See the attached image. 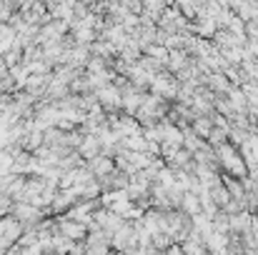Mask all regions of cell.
<instances>
[{"label":"cell","instance_id":"3","mask_svg":"<svg viewBox=\"0 0 258 255\" xmlns=\"http://www.w3.org/2000/svg\"><path fill=\"white\" fill-rule=\"evenodd\" d=\"M13 165H15V155L10 150H0V175L13 173Z\"/></svg>","mask_w":258,"mask_h":255},{"label":"cell","instance_id":"6","mask_svg":"<svg viewBox=\"0 0 258 255\" xmlns=\"http://www.w3.org/2000/svg\"><path fill=\"white\" fill-rule=\"evenodd\" d=\"M98 98H100V103H103V105H108V108L118 103V93H115L113 88H108V90H100V93H98Z\"/></svg>","mask_w":258,"mask_h":255},{"label":"cell","instance_id":"1","mask_svg":"<svg viewBox=\"0 0 258 255\" xmlns=\"http://www.w3.org/2000/svg\"><path fill=\"white\" fill-rule=\"evenodd\" d=\"M13 218L20 225L33 228V225H38V220H43V210L35 208V205H30V203H15L13 205Z\"/></svg>","mask_w":258,"mask_h":255},{"label":"cell","instance_id":"4","mask_svg":"<svg viewBox=\"0 0 258 255\" xmlns=\"http://www.w3.org/2000/svg\"><path fill=\"white\" fill-rule=\"evenodd\" d=\"M88 170H90V173H98V175H105V173L110 170V160H108V158H93Z\"/></svg>","mask_w":258,"mask_h":255},{"label":"cell","instance_id":"2","mask_svg":"<svg viewBox=\"0 0 258 255\" xmlns=\"http://www.w3.org/2000/svg\"><path fill=\"white\" fill-rule=\"evenodd\" d=\"M55 228H58V233H60V235H66L68 240H81V238L86 235V225H81V223H76V220H68L66 215H63V218H58Z\"/></svg>","mask_w":258,"mask_h":255},{"label":"cell","instance_id":"5","mask_svg":"<svg viewBox=\"0 0 258 255\" xmlns=\"http://www.w3.org/2000/svg\"><path fill=\"white\" fill-rule=\"evenodd\" d=\"M98 143L100 140H93V138H83V143H81V153L86 155V158H95V150H98Z\"/></svg>","mask_w":258,"mask_h":255}]
</instances>
